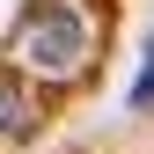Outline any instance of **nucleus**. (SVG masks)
Listing matches in <instances>:
<instances>
[{
  "mask_svg": "<svg viewBox=\"0 0 154 154\" xmlns=\"http://www.w3.org/2000/svg\"><path fill=\"white\" fill-rule=\"evenodd\" d=\"M88 8L81 0H37L22 15V29H15V59H22L37 81H73V73L88 66Z\"/></svg>",
  "mask_w": 154,
  "mask_h": 154,
  "instance_id": "1",
  "label": "nucleus"
},
{
  "mask_svg": "<svg viewBox=\"0 0 154 154\" xmlns=\"http://www.w3.org/2000/svg\"><path fill=\"white\" fill-rule=\"evenodd\" d=\"M22 125H29V103H22V88H15L8 73H0V140H15Z\"/></svg>",
  "mask_w": 154,
  "mask_h": 154,
  "instance_id": "2",
  "label": "nucleus"
},
{
  "mask_svg": "<svg viewBox=\"0 0 154 154\" xmlns=\"http://www.w3.org/2000/svg\"><path fill=\"white\" fill-rule=\"evenodd\" d=\"M154 103V29H147V59H140V81H132V110Z\"/></svg>",
  "mask_w": 154,
  "mask_h": 154,
  "instance_id": "3",
  "label": "nucleus"
}]
</instances>
